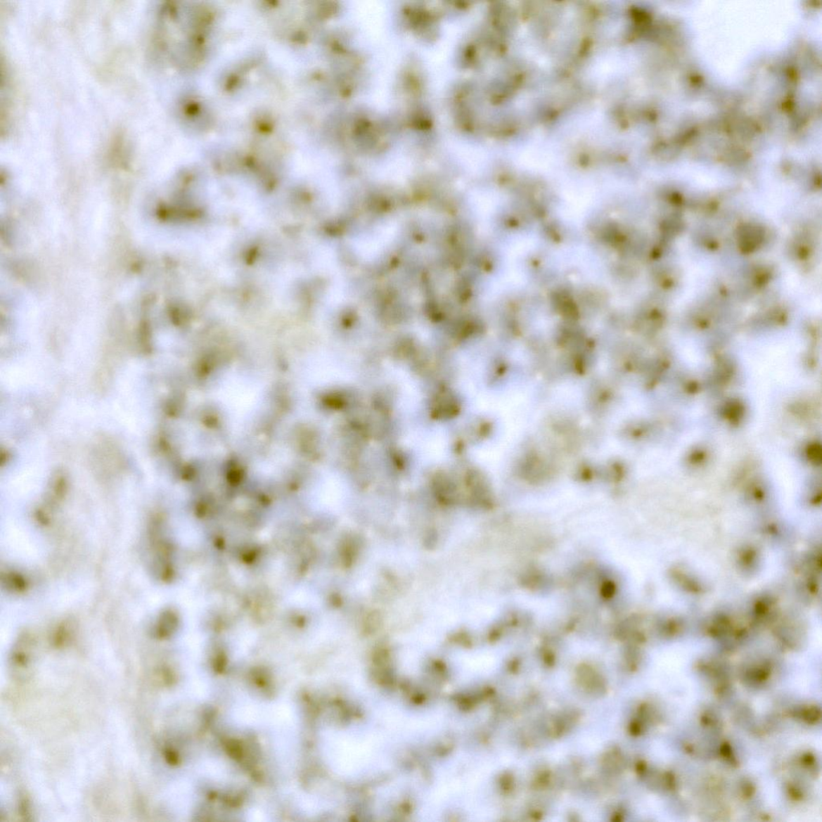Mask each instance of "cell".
Returning a JSON list of instances; mask_svg holds the SVG:
<instances>
[{"label":"cell","instance_id":"6da1fadb","mask_svg":"<svg viewBox=\"0 0 822 822\" xmlns=\"http://www.w3.org/2000/svg\"><path fill=\"white\" fill-rule=\"evenodd\" d=\"M31 665V643L30 639L25 638L15 646L11 657V667L13 673L20 679H25L30 673Z\"/></svg>","mask_w":822,"mask_h":822}]
</instances>
